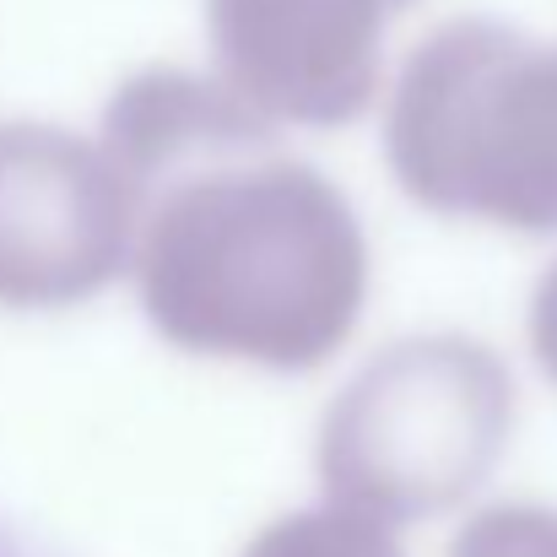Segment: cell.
I'll list each match as a JSON object with an SVG mask.
<instances>
[{"mask_svg":"<svg viewBox=\"0 0 557 557\" xmlns=\"http://www.w3.org/2000/svg\"><path fill=\"white\" fill-rule=\"evenodd\" d=\"M136 195L103 141L0 125V309H76L131 271Z\"/></svg>","mask_w":557,"mask_h":557,"instance_id":"277c9868","label":"cell"},{"mask_svg":"<svg viewBox=\"0 0 557 557\" xmlns=\"http://www.w3.org/2000/svg\"><path fill=\"white\" fill-rule=\"evenodd\" d=\"M0 557H11V553H5V547H0Z\"/></svg>","mask_w":557,"mask_h":557,"instance_id":"9c48e42d","label":"cell"},{"mask_svg":"<svg viewBox=\"0 0 557 557\" xmlns=\"http://www.w3.org/2000/svg\"><path fill=\"white\" fill-rule=\"evenodd\" d=\"M449 557H557V515L536 504H504L476 515Z\"/></svg>","mask_w":557,"mask_h":557,"instance_id":"52a82bcc","label":"cell"},{"mask_svg":"<svg viewBox=\"0 0 557 557\" xmlns=\"http://www.w3.org/2000/svg\"><path fill=\"white\" fill-rule=\"evenodd\" d=\"M244 557H400V547H395L389 525L363 520L352 509H336V504H320V509L265 525Z\"/></svg>","mask_w":557,"mask_h":557,"instance_id":"8992f818","label":"cell"},{"mask_svg":"<svg viewBox=\"0 0 557 557\" xmlns=\"http://www.w3.org/2000/svg\"><path fill=\"white\" fill-rule=\"evenodd\" d=\"M103 152L136 195L131 276L152 331L189 358L304 373L369 304V238L320 169L216 76L147 65L103 109Z\"/></svg>","mask_w":557,"mask_h":557,"instance_id":"6da1fadb","label":"cell"},{"mask_svg":"<svg viewBox=\"0 0 557 557\" xmlns=\"http://www.w3.org/2000/svg\"><path fill=\"white\" fill-rule=\"evenodd\" d=\"M515 433V379L471 336H411L379 352L320 422L325 504L379 525L476 493Z\"/></svg>","mask_w":557,"mask_h":557,"instance_id":"3957f363","label":"cell"},{"mask_svg":"<svg viewBox=\"0 0 557 557\" xmlns=\"http://www.w3.org/2000/svg\"><path fill=\"white\" fill-rule=\"evenodd\" d=\"M525 331H531V352H536L542 373L557 384V265L536 282V293H531V320H525Z\"/></svg>","mask_w":557,"mask_h":557,"instance_id":"ba28073f","label":"cell"},{"mask_svg":"<svg viewBox=\"0 0 557 557\" xmlns=\"http://www.w3.org/2000/svg\"><path fill=\"white\" fill-rule=\"evenodd\" d=\"M417 0H206L211 76L265 125H352L384 87L389 27Z\"/></svg>","mask_w":557,"mask_h":557,"instance_id":"5b68a950","label":"cell"},{"mask_svg":"<svg viewBox=\"0 0 557 557\" xmlns=\"http://www.w3.org/2000/svg\"><path fill=\"white\" fill-rule=\"evenodd\" d=\"M384 158L422 211L557 233V44L487 16L444 22L389 87Z\"/></svg>","mask_w":557,"mask_h":557,"instance_id":"7a4b0ae2","label":"cell"}]
</instances>
